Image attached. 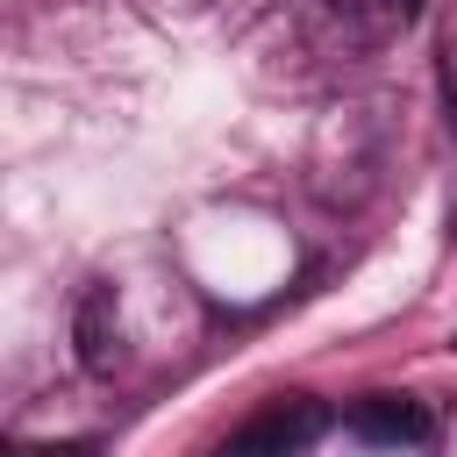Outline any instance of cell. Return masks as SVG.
<instances>
[{"instance_id": "6da1fadb", "label": "cell", "mask_w": 457, "mask_h": 457, "mask_svg": "<svg viewBox=\"0 0 457 457\" xmlns=\"http://www.w3.org/2000/svg\"><path fill=\"white\" fill-rule=\"evenodd\" d=\"M321 428H328V407H321L314 393H286V400L257 407L214 457H300V450L321 443Z\"/></svg>"}, {"instance_id": "7a4b0ae2", "label": "cell", "mask_w": 457, "mask_h": 457, "mask_svg": "<svg viewBox=\"0 0 457 457\" xmlns=\"http://www.w3.org/2000/svg\"><path fill=\"white\" fill-rule=\"evenodd\" d=\"M428 407L414 400V393H364L357 407H350V436L357 443H378V450H414V443H428Z\"/></svg>"}, {"instance_id": "3957f363", "label": "cell", "mask_w": 457, "mask_h": 457, "mask_svg": "<svg viewBox=\"0 0 457 457\" xmlns=\"http://www.w3.org/2000/svg\"><path fill=\"white\" fill-rule=\"evenodd\" d=\"M71 336H79V364L86 371H114L121 364V300H114V286H86L79 293Z\"/></svg>"}, {"instance_id": "277c9868", "label": "cell", "mask_w": 457, "mask_h": 457, "mask_svg": "<svg viewBox=\"0 0 457 457\" xmlns=\"http://www.w3.org/2000/svg\"><path fill=\"white\" fill-rule=\"evenodd\" d=\"M7 457H100V443H14Z\"/></svg>"}, {"instance_id": "5b68a950", "label": "cell", "mask_w": 457, "mask_h": 457, "mask_svg": "<svg viewBox=\"0 0 457 457\" xmlns=\"http://www.w3.org/2000/svg\"><path fill=\"white\" fill-rule=\"evenodd\" d=\"M443 107H450V129H457V43L443 50Z\"/></svg>"}, {"instance_id": "8992f818", "label": "cell", "mask_w": 457, "mask_h": 457, "mask_svg": "<svg viewBox=\"0 0 457 457\" xmlns=\"http://www.w3.org/2000/svg\"><path fill=\"white\" fill-rule=\"evenodd\" d=\"M450 228H457V214H450Z\"/></svg>"}]
</instances>
